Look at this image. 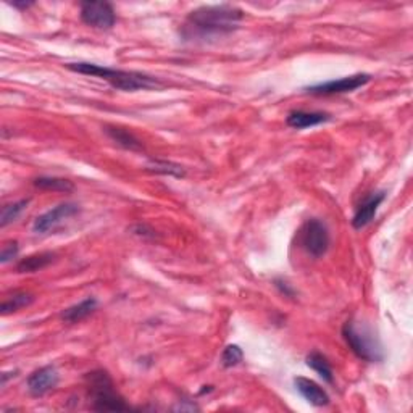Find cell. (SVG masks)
I'll use <instances>...</instances> for the list:
<instances>
[{
    "label": "cell",
    "mask_w": 413,
    "mask_h": 413,
    "mask_svg": "<svg viewBox=\"0 0 413 413\" xmlns=\"http://www.w3.org/2000/svg\"><path fill=\"white\" fill-rule=\"evenodd\" d=\"M244 18V11L230 4L205 5L188 15L181 28L186 41H208L234 33Z\"/></svg>",
    "instance_id": "6da1fadb"
},
{
    "label": "cell",
    "mask_w": 413,
    "mask_h": 413,
    "mask_svg": "<svg viewBox=\"0 0 413 413\" xmlns=\"http://www.w3.org/2000/svg\"><path fill=\"white\" fill-rule=\"evenodd\" d=\"M68 70L79 73V75L86 76H96L107 81L116 91L125 92H136V91H149V89H160L163 83L160 79L144 75V73L138 71H125V70H115V68L94 65V63H66Z\"/></svg>",
    "instance_id": "7a4b0ae2"
},
{
    "label": "cell",
    "mask_w": 413,
    "mask_h": 413,
    "mask_svg": "<svg viewBox=\"0 0 413 413\" xmlns=\"http://www.w3.org/2000/svg\"><path fill=\"white\" fill-rule=\"evenodd\" d=\"M88 394L92 400V409L97 412H126L129 405L125 402L106 369H94L86 374Z\"/></svg>",
    "instance_id": "3957f363"
},
{
    "label": "cell",
    "mask_w": 413,
    "mask_h": 413,
    "mask_svg": "<svg viewBox=\"0 0 413 413\" xmlns=\"http://www.w3.org/2000/svg\"><path fill=\"white\" fill-rule=\"evenodd\" d=\"M342 337L349 349L365 362H381L384 359L383 347H381L379 339L374 336V332L368 326H357L352 320L346 322L342 326Z\"/></svg>",
    "instance_id": "277c9868"
},
{
    "label": "cell",
    "mask_w": 413,
    "mask_h": 413,
    "mask_svg": "<svg viewBox=\"0 0 413 413\" xmlns=\"http://www.w3.org/2000/svg\"><path fill=\"white\" fill-rule=\"evenodd\" d=\"M300 244L308 255L320 258L330 249V231L323 221L312 218L300 228Z\"/></svg>",
    "instance_id": "5b68a950"
},
{
    "label": "cell",
    "mask_w": 413,
    "mask_h": 413,
    "mask_svg": "<svg viewBox=\"0 0 413 413\" xmlns=\"http://www.w3.org/2000/svg\"><path fill=\"white\" fill-rule=\"evenodd\" d=\"M81 20L84 24L96 29H110L116 23V14L108 2H81Z\"/></svg>",
    "instance_id": "8992f818"
},
{
    "label": "cell",
    "mask_w": 413,
    "mask_h": 413,
    "mask_svg": "<svg viewBox=\"0 0 413 413\" xmlns=\"http://www.w3.org/2000/svg\"><path fill=\"white\" fill-rule=\"evenodd\" d=\"M372 76L367 73H359V75L346 76L341 79H332V81L320 83L315 86H308L305 91L308 94L315 96H335V94H346V92H354L357 89L363 88V86L369 83Z\"/></svg>",
    "instance_id": "52a82bcc"
},
{
    "label": "cell",
    "mask_w": 413,
    "mask_h": 413,
    "mask_svg": "<svg viewBox=\"0 0 413 413\" xmlns=\"http://www.w3.org/2000/svg\"><path fill=\"white\" fill-rule=\"evenodd\" d=\"M78 213H79V205H76V203H71V202L60 203V205L51 208V210L39 215V217L34 220L33 231L38 234H46L49 231L55 230V228L63 223V221L75 217V215Z\"/></svg>",
    "instance_id": "ba28073f"
},
{
    "label": "cell",
    "mask_w": 413,
    "mask_h": 413,
    "mask_svg": "<svg viewBox=\"0 0 413 413\" xmlns=\"http://www.w3.org/2000/svg\"><path fill=\"white\" fill-rule=\"evenodd\" d=\"M60 374L57 372V368L52 365L41 367L38 369H34L33 373L28 376L26 386L28 391L31 392V396L34 397H42L46 396L47 392L53 391L55 387L58 386Z\"/></svg>",
    "instance_id": "9c48e42d"
},
{
    "label": "cell",
    "mask_w": 413,
    "mask_h": 413,
    "mask_svg": "<svg viewBox=\"0 0 413 413\" xmlns=\"http://www.w3.org/2000/svg\"><path fill=\"white\" fill-rule=\"evenodd\" d=\"M294 386L308 404L315 407H326L330 404L328 392H326L322 386L317 384L313 379L304 378V376H297V378H294Z\"/></svg>",
    "instance_id": "30bf717a"
},
{
    "label": "cell",
    "mask_w": 413,
    "mask_h": 413,
    "mask_svg": "<svg viewBox=\"0 0 413 413\" xmlns=\"http://www.w3.org/2000/svg\"><path fill=\"white\" fill-rule=\"evenodd\" d=\"M384 199H386L384 193H376L369 195L368 199H365V202H362L360 205L357 207L352 218V226L355 230H362V228L372 223L376 212H378V208L381 203L384 202Z\"/></svg>",
    "instance_id": "8fae6325"
},
{
    "label": "cell",
    "mask_w": 413,
    "mask_h": 413,
    "mask_svg": "<svg viewBox=\"0 0 413 413\" xmlns=\"http://www.w3.org/2000/svg\"><path fill=\"white\" fill-rule=\"evenodd\" d=\"M331 116L323 112H305V110H294L287 115V126L294 129H307L322 125V123L330 121Z\"/></svg>",
    "instance_id": "7c38bea8"
},
{
    "label": "cell",
    "mask_w": 413,
    "mask_h": 413,
    "mask_svg": "<svg viewBox=\"0 0 413 413\" xmlns=\"http://www.w3.org/2000/svg\"><path fill=\"white\" fill-rule=\"evenodd\" d=\"M97 305H98L97 299H94V297L84 299V300L79 302V304L68 307L66 310L61 312V320H63V322L68 325L79 323V322H83V320L88 318L91 313H94Z\"/></svg>",
    "instance_id": "4fadbf2b"
},
{
    "label": "cell",
    "mask_w": 413,
    "mask_h": 413,
    "mask_svg": "<svg viewBox=\"0 0 413 413\" xmlns=\"http://www.w3.org/2000/svg\"><path fill=\"white\" fill-rule=\"evenodd\" d=\"M55 258H57V254H53V252H39V254H33L18 262L16 271L18 273H36V271L47 268L49 265L55 262Z\"/></svg>",
    "instance_id": "5bb4252c"
},
{
    "label": "cell",
    "mask_w": 413,
    "mask_h": 413,
    "mask_svg": "<svg viewBox=\"0 0 413 413\" xmlns=\"http://www.w3.org/2000/svg\"><path fill=\"white\" fill-rule=\"evenodd\" d=\"M106 133L108 134L110 139L115 141V143L120 147H123V149L133 151V152H141L144 149L143 143H141V141L136 138L133 133L126 131V129L116 128V126H106Z\"/></svg>",
    "instance_id": "9a60e30c"
},
{
    "label": "cell",
    "mask_w": 413,
    "mask_h": 413,
    "mask_svg": "<svg viewBox=\"0 0 413 413\" xmlns=\"http://www.w3.org/2000/svg\"><path fill=\"white\" fill-rule=\"evenodd\" d=\"M305 360H307V365L310 367L313 372H317L325 383L332 384V381H335V374H332V368L330 365V362L326 360L325 355H322L320 352H312L307 355Z\"/></svg>",
    "instance_id": "2e32d148"
},
{
    "label": "cell",
    "mask_w": 413,
    "mask_h": 413,
    "mask_svg": "<svg viewBox=\"0 0 413 413\" xmlns=\"http://www.w3.org/2000/svg\"><path fill=\"white\" fill-rule=\"evenodd\" d=\"M33 184L42 190H55V193H71L75 189V184L70 180L57 176H39L36 178Z\"/></svg>",
    "instance_id": "e0dca14e"
},
{
    "label": "cell",
    "mask_w": 413,
    "mask_h": 413,
    "mask_svg": "<svg viewBox=\"0 0 413 413\" xmlns=\"http://www.w3.org/2000/svg\"><path fill=\"white\" fill-rule=\"evenodd\" d=\"M34 295L29 292H15L14 295H10L7 300H4L2 307H0V312L2 315H10V313L20 312L23 308L29 307L34 302Z\"/></svg>",
    "instance_id": "ac0fdd59"
},
{
    "label": "cell",
    "mask_w": 413,
    "mask_h": 413,
    "mask_svg": "<svg viewBox=\"0 0 413 413\" xmlns=\"http://www.w3.org/2000/svg\"><path fill=\"white\" fill-rule=\"evenodd\" d=\"M29 202L31 199H21V200H16V202H11V203H7V205H4L2 213H0V226L5 228L20 218L21 213L28 208Z\"/></svg>",
    "instance_id": "d6986e66"
},
{
    "label": "cell",
    "mask_w": 413,
    "mask_h": 413,
    "mask_svg": "<svg viewBox=\"0 0 413 413\" xmlns=\"http://www.w3.org/2000/svg\"><path fill=\"white\" fill-rule=\"evenodd\" d=\"M147 170L153 171V173H157V175H168L175 178L186 176V171H184L181 165L165 162V160H153V162L147 165Z\"/></svg>",
    "instance_id": "ffe728a7"
},
{
    "label": "cell",
    "mask_w": 413,
    "mask_h": 413,
    "mask_svg": "<svg viewBox=\"0 0 413 413\" xmlns=\"http://www.w3.org/2000/svg\"><path fill=\"white\" fill-rule=\"evenodd\" d=\"M244 360V352L238 344H230L221 354V365L225 368H234L243 363Z\"/></svg>",
    "instance_id": "44dd1931"
},
{
    "label": "cell",
    "mask_w": 413,
    "mask_h": 413,
    "mask_svg": "<svg viewBox=\"0 0 413 413\" xmlns=\"http://www.w3.org/2000/svg\"><path fill=\"white\" fill-rule=\"evenodd\" d=\"M18 252H20V245H18L16 240H10L2 248V252H0V263L5 265L16 258Z\"/></svg>",
    "instance_id": "7402d4cb"
},
{
    "label": "cell",
    "mask_w": 413,
    "mask_h": 413,
    "mask_svg": "<svg viewBox=\"0 0 413 413\" xmlns=\"http://www.w3.org/2000/svg\"><path fill=\"white\" fill-rule=\"evenodd\" d=\"M11 5H14L15 9H28V7H31V5H33V2H23V4L15 2V4H11Z\"/></svg>",
    "instance_id": "603a6c76"
}]
</instances>
